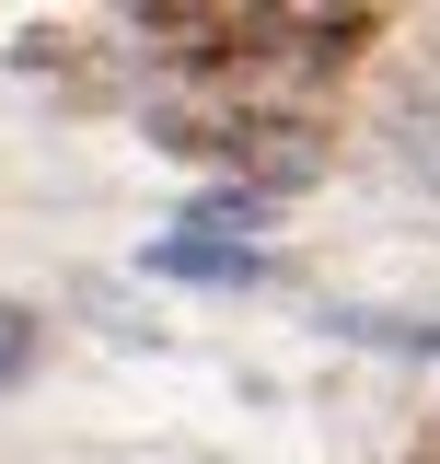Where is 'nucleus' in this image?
<instances>
[{"instance_id":"nucleus-1","label":"nucleus","mask_w":440,"mask_h":464,"mask_svg":"<svg viewBox=\"0 0 440 464\" xmlns=\"http://www.w3.org/2000/svg\"><path fill=\"white\" fill-rule=\"evenodd\" d=\"M151 267H163V279H197V290L255 279V256H244V244H197V232H163V244H151Z\"/></svg>"},{"instance_id":"nucleus-2","label":"nucleus","mask_w":440,"mask_h":464,"mask_svg":"<svg viewBox=\"0 0 440 464\" xmlns=\"http://www.w3.org/2000/svg\"><path fill=\"white\" fill-rule=\"evenodd\" d=\"M35 348H47V325H35L24 302H0V395H12V383H35Z\"/></svg>"}]
</instances>
